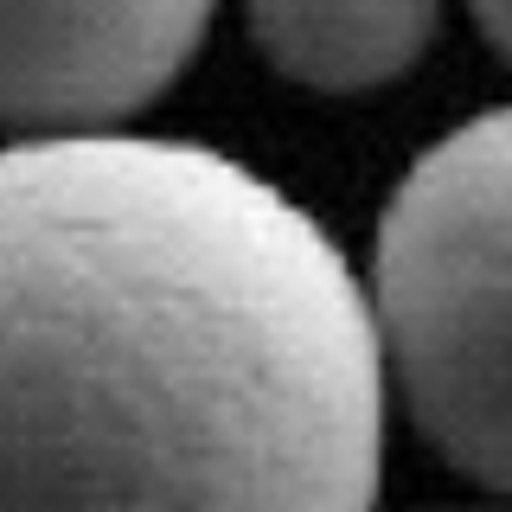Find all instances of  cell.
Wrapping results in <instances>:
<instances>
[{"label": "cell", "mask_w": 512, "mask_h": 512, "mask_svg": "<svg viewBox=\"0 0 512 512\" xmlns=\"http://www.w3.org/2000/svg\"><path fill=\"white\" fill-rule=\"evenodd\" d=\"M384 391L346 250L231 154L0 148V512H372Z\"/></svg>", "instance_id": "6da1fadb"}, {"label": "cell", "mask_w": 512, "mask_h": 512, "mask_svg": "<svg viewBox=\"0 0 512 512\" xmlns=\"http://www.w3.org/2000/svg\"><path fill=\"white\" fill-rule=\"evenodd\" d=\"M372 314L423 442L512 493V109L461 122L397 180Z\"/></svg>", "instance_id": "7a4b0ae2"}, {"label": "cell", "mask_w": 512, "mask_h": 512, "mask_svg": "<svg viewBox=\"0 0 512 512\" xmlns=\"http://www.w3.org/2000/svg\"><path fill=\"white\" fill-rule=\"evenodd\" d=\"M218 0H0V128H122L192 64Z\"/></svg>", "instance_id": "3957f363"}, {"label": "cell", "mask_w": 512, "mask_h": 512, "mask_svg": "<svg viewBox=\"0 0 512 512\" xmlns=\"http://www.w3.org/2000/svg\"><path fill=\"white\" fill-rule=\"evenodd\" d=\"M256 52L327 96L397 84L436 39L442 0H244Z\"/></svg>", "instance_id": "277c9868"}, {"label": "cell", "mask_w": 512, "mask_h": 512, "mask_svg": "<svg viewBox=\"0 0 512 512\" xmlns=\"http://www.w3.org/2000/svg\"><path fill=\"white\" fill-rule=\"evenodd\" d=\"M468 7H474L480 32H487V39L500 45V58L512 64V0H468Z\"/></svg>", "instance_id": "5b68a950"}]
</instances>
